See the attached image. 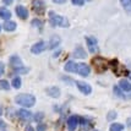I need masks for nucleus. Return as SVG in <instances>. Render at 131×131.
<instances>
[{"label": "nucleus", "mask_w": 131, "mask_h": 131, "mask_svg": "<svg viewBox=\"0 0 131 131\" xmlns=\"http://www.w3.org/2000/svg\"><path fill=\"white\" fill-rule=\"evenodd\" d=\"M81 125H82V129L85 131L91 130V127H92L90 120H87V119H81Z\"/></svg>", "instance_id": "aec40b11"}, {"label": "nucleus", "mask_w": 131, "mask_h": 131, "mask_svg": "<svg viewBox=\"0 0 131 131\" xmlns=\"http://www.w3.org/2000/svg\"><path fill=\"white\" fill-rule=\"evenodd\" d=\"M119 87L123 90V91H126V92H131V83L129 81L126 80H121L119 82Z\"/></svg>", "instance_id": "4468645a"}, {"label": "nucleus", "mask_w": 131, "mask_h": 131, "mask_svg": "<svg viewBox=\"0 0 131 131\" xmlns=\"http://www.w3.org/2000/svg\"><path fill=\"white\" fill-rule=\"evenodd\" d=\"M15 102H16L18 105H22V107H33L34 103H36V98H34L32 94L22 93V94L16 96Z\"/></svg>", "instance_id": "f257e3e1"}, {"label": "nucleus", "mask_w": 131, "mask_h": 131, "mask_svg": "<svg viewBox=\"0 0 131 131\" xmlns=\"http://www.w3.org/2000/svg\"><path fill=\"white\" fill-rule=\"evenodd\" d=\"M53 1H54V3H57V4H64L66 0H53Z\"/></svg>", "instance_id": "72a5a7b5"}, {"label": "nucleus", "mask_w": 131, "mask_h": 131, "mask_svg": "<svg viewBox=\"0 0 131 131\" xmlns=\"http://www.w3.org/2000/svg\"><path fill=\"white\" fill-rule=\"evenodd\" d=\"M76 69H77V64L74 61H69L65 64V70L69 72H76Z\"/></svg>", "instance_id": "2eb2a0df"}, {"label": "nucleus", "mask_w": 131, "mask_h": 131, "mask_svg": "<svg viewBox=\"0 0 131 131\" xmlns=\"http://www.w3.org/2000/svg\"><path fill=\"white\" fill-rule=\"evenodd\" d=\"M92 65L94 66V69H96V71H97L98 74H102V72H104L108 69V63L105 61V59H103L101 57L94 58L92 60Z\"/></svg>", "instance_id": "7ed1b4c3"}, {"label": "nucleus", "mask_w": 131, "mask_h": 131, "mask_svg": "<svg viewBox=\"0 0 131 131\" xmlns=\"http://www.w3.org/2000/svg\"><path fill=\"white\" fill-rule=\"evenodd\" d=\"M21 83H22L21 77H14V80H12V87L20 88V87H21Z\"/></svg>", "instance_id": "412c9836"}, {"label": "nucleus", "mask_w": 131, "mask_h": 131, "mask_svg": "<svg viewBox=\"0 0 131 131\" xmlns=\"http://www.w3.org/2000/svg\"><path fill=\"white\" fill-rule=\"evenodd\" d=\"M48 48L46 42H38V43H36L32 48H31V51L33 53V54H39L42 51H44Z\"/></svg>", "instance_id": "0eeeda50"}, {"label": "nucleus", "mask_w": 131, "mask_h": 131, "mask_svg": "<svg viewBox=\"0 0 131 131\" xmlns=\"http://www.w3.org/2000/svg\"><path fill=\"white\" fill-rule=\"evenodd\" d=\"M79 124H80V118L77 115H71L68 119V127L70 131H74Z\"/></svg>", "instance_id": "39448f33"}, {"label": "nucleus", "mask_w": 131, "mask_h": 131, "mask_svg": "<svg viewBox=\"0 0 131 131\" xmlns=\"http://www.w3.org/2000/svg\"><path fill=\"white\" fill-rule=\"evenodd\" d=\"M120 3H121V5L124 6L125 11L131 15V0H120Z\"/></svg>", "instance_id": "6ab92c4d"}, {"label": "nucleus", "mask_w": 131, "mask_h": 131, "mask_svg": "<svg viewBox=\"0 0 131 131\" xmlns=\"http://www.w3.org/2000/svg\"><path fill=\"white\" fill-rule=\"evenodd\" d=\"M16 14H17V16L20 17V18H22V20H26L28 17V10L22 5H18L16 7Z\"/></svg>", "instance_id": "9b49d317"}, {"label": "nucleus", "mask_w": 131, "mask_h": 131, "mask_svg": "<svg viewBox=\"0 0 131 131\" xmlns=\"http://www.w3.org/2000/svg\"><path fill=\"white\" fill-rule=\"evenodd\" d=\"M32 7H33V11L38 15H43L46 11V4L42 1V0H33L32 1Z\"/></svg>", "instance_id": "20e7f679"}, {"label": "nucleus", "mask_w": 131, "mask_h": 131, "mask_svg": "<svg viewBox=\"0 0 131 131\" xmlns=\"http://www.w3.org/2000/svg\"><path fill=\"white\" fill-rule=\"evenodd\" d=\"M59 43H60V38L57 37V36H54V37H51L50 42H49V49H53V48H55V47L59 46Z\"/></svg>", "instance_id": "a211bd4d"}, {"label": "nucleus", "mask_w": 131, "mask_h": 131, "mask_svg": "<svg viewBox=\"0 0 131 131\" xmlns=\"http://www.w3.org/2000/svg\"><path fill=\"white\" fill-rule=\"evenodd\" d=\"M47 93L53 98H58L60 96V90H59L58 87H49V88L47 90Z\"/></svg>", "instance_id": "f8f14e48"}, {"label": "nucleus", "mask_w": 131, "mask_h": 131, "mask_svg": "<svg viewBox=\"0 0 131 131\" xmlns=\"http://www.w3.org/2000/svg\"><path fill=\"white\" fill-rule=\"evenodd\" d=\"M0 131H6V124L3 120H0Z\"/></svg>", "instance_id": "c85d7f7f"}, {"label": "nucleus", "mask_w": 131, "mask_h": 131, "mask_svg": "<svg viewBox=\"0 0 131 131\" xmlns=\"http://www.w3.org/2000/svg\"><path fill=\"white\" fill-rule=\"evenodd\" d=\"M71 3H72L74 5L82 6V5H83V3H85V0H71Z\"/></svg>", "instance_id": "cd10ccee"}, {"label": "nucleus", "mask_w": 131, "mask_h": 131, "mask_svg": "<svg viewBox=\"0 0 131 131\" xmlns=\"http://www.w3.org/2000/svg\"><path fill=\"white\" fill-rule=\"evenodd\" d=\"M76 86H77V88H79L83 94H90V93L92 92L91 86L88 85V83H86V82H82V81H76Z\"/></svg>", "instance_id": "1a4fd4ad"}, {"label": "nucleus", "mask_w": 131, "mask_h": 131, "mask_svg": "<svg viewBox=\"0 0 131 131\" xmlns=\"http://www.w3.org/2000/svg\"><path fill=\"white\" fill-rule=\"evenodd\" d=\"M115 118H116V113L113 112V110H112V112H109L108 115H107V120H109V121H110V120H114Z\"/></svg>", "instance_id": "a878e982"}, {"label": "nucleus", "mask_w": 131, "mask_h": 131, "mask_svg": "<svg viewBox=\"0 0 131 131\" xmlns=\"http://www.w3.org/2000/svg\"><path fill=\"white\" fill-rule=\"evenodd\" d=\"M114 93L118 96V97L120 98H124V94H123V92H121V88L120 87H116V86H114Z\"/></svg>", "instance_id": "393cba45"}, {"label": "nucleus", "mask_w": 131, "mask_h": 131, "mask_svg": "<svg viewBox=\"0 0 131 131\" xmlns=\"http://www.w3.org/2000/svg\"><path fill=\"white\" fill-rule=\"evenodd\" d=\"M76 72L80 74L81 76H88L90 72H91V69L87 64H83V63H80L77 64V69H76Z\"/></svg>", "instance_id": "423d86ee"}, {"label": "nucleus", "mask_w": 131, "mask_h": 131, "mask_svg": "<svg viewBox=\"0 0 131 131\" xmlns=\"http://www.w3.org/2000/svg\"><path fill=\"white\" fill-rule=\"evenodd\" d=\"M25 131H34L33 130V127H32V126H26V129H25Z\"/></svg>", "instance_id": "f704fd0d"}, {"label": "nucleus", "mask_w": 131, "mask_h": 131, "mask_svg": "<svg viewBox=\"0 0 131 131\" xmlns=\"http://www.w3.org/2000/svg\"><path fill=\"white\" fill-rule=\"evenodd\" d=\"M0 31H1V26H0Z\"/></svg>", "instance_id": "e433bc0d"}, {"label": "nucleus", "mask_w": 131, "mask_h": 131, "mask_svg": "<svg viewBox=\"0 0 131 131\" xmlns=\"http://www.w3.org/2000/svg\"><path fill=\"white\" fill-rule=\"evenodd\" d=\"M75 55H76V57H80V58H85L86 53L83 51L82 47H77V49L75 50Z\"/></svg>", "instance_id": "5701e85b"}, {"label": "nucleus", "mask_w": 131, "mask_h": 131, "mask_svg": "<svg viewBox=\"0 0 131 131\" xmlns=\"http://www.w3.org/2000/svg\"><path fill=\"white\" fill-rule=\"evenodd\" d=\"M32 25H33V26H36V27H38V28H42L43 22H42L40 20H37V18H36V20H33V21H32Z\"/></svg>", "instance_id": "bb28decb"}, {"label": "nucleus", "mask_w": 131, "mask_h": 131, "mask_svg": "<svg viewBox=\"0 0 131 131\" xmlns=\"http://www.w3.org/2000/svg\"><path fill=\"white\" fill-rule=\"evenodd\" d=\"M86 42H87V47H88V50L91 51V53H94V51H97V39L94 38V37H86Z\"/></svg>", "instance_id": "6e6552de"}, {"label": "nucleus", "mask_w": 131, "mask_h": 131, "mask_svg": "<svg viewBox=\"0 0 131 131\" xmlns=\"http://www.w3.org/2000/svg\"><path fill=\"white\" fill-rule=\"evenodd\" d=\"M17 115H18L20 119L25 120V121H28V120L32 119V113L28 112V110H26V109H20V110L17 112Z\"/></svg>", "instance_id": "9d476101"}, {"label": "nucleus", "mask_w": 131, "mask_h": 131, "mask_svg": "<svg viewBox=\"0 0 131 131\" xmlns=\"http://www.w3.org/2000/svg\"><path fill=\"white\" fill-rule=\"evenodd\" d=\"M49 22L51 26H60V27H68L69 26V21L68 18L57 15L54 11L49 12Z\"/></svg>", "instance_id": "f03ea898"}, {"label": "nucleus", "mask_w": 131, "mask_h": 131, "mask_svg": "<svg viewBox=\"0 0 131 131\" xmlns=\"http://www.w3.org/2000/svg\"><path fill=\"white\" fill-rule=\"evenodd\" d=\"M10 63H11V65L14 66V69L22 66V61H21V59L18 57H12L11 59H10Z\"/></svg>", "instance_id": "f3484780"}, {"label": "nucleus", "mask_w": 131, "mask_h": 131, "mask_svg": "<svg viewBox=\"0 0 131 131\" xmlns=\"http://www.w3.org/2000/svg\"><path fill=\"white\" fill-rule=\"evenodd\" d=\"M42 118H43V114H42V113H37L34 120H36V121H39V120H42Z\"/></svg>", "instance_id": "2f4dec72"}, {"label": "nucleus", "mask_w": 131, "mask_h": 131, "mask_svg": "<svg viewBox=\"0 0 131 131\" xmlns=\"http://www.w3.org/2000/svg\"><path fill=\"white\" fill-rule=\"evenodd\" d=\"M10 87H9V82L5 80H0V90H9Z\"/></svg>", "instance_id": "b1692460"}, {"label": "nucleus", "mask_w": 131, "mask_h": 131, "mask_svg": "<svg viewBox=\"0 0 131 131\" xmlns=\"http://www.w3.org/2000/svg\"><path fill=\"white\" fill-rule=\"evenodd\" d=\"M3 3H4L5 5H11V4H12V0H3Z\"/></svg>", "instance_id": "473e14b6"}, {"label": "nucleus", "mask_w": 131, "mask_h": 131, "mask_svg": "<svg viewBox=\"0 0 131 131\" xmlns=\"http://www.w3.org/2000/svg\"><path fill=\"white\" fill-rule=\"evenodd\" d=\"M3 114V108H1V107H0V115Z\"/></svg>", "instance_id": "c9c22d12"}, {"label": "nucleus", "mask_w": 131, "mask_h": 131, "mask_svg": "<svg viewBox=\"0 0 131 131\" xmlns=\"http://www.w3.org/2000/svg\"><path fill=\"white\" fill-rule=\"evenodd\" d=\"M46 129H47V126L44 124H39L38 127H37V131H46Z\"/></svg>", "instance_id": "c756f323"}, {"label": "nucleus", "mask_w": 131, "mask_h": 131, "mask_svg": "<svg viewBox=\"0 0 131 131\" xmlns=\"http://www.w3.org/2000/svg\"><path fill=\"white\" fill-rule=\"evenodd\" d=\"M0 17L4 20H9L11 17V12L9 11L6 7H0Z\"/></svg>", "instance_id": "dca6fc26"}, {"label": "nucleus", "mask_w": 131, "mask_h": 131, "mask_svg": "<svg viewBox=\"0 0 131 131\" xmlns=\"http://www.w3.org/2000/svg\"><path fill=\"white\" fill-rule=\"evenodd\" d=\"M4 71H5V65H4V64L0 61V76H3Z\"/></svg>", "instance_id": "7c9ffc66"}, {"label": "nucleus", "mask_w": 131, "mask_h": 131, "mask_svg": "<svg viewBox=\"0 0 131 131\" xmlns=\"http://www.w3.org/2000/svg\"><path fill=\"white\" fill-rule=\"evenodd\" d=\"M4 29L7 31V32L15 31V29H16V23L14 22V21H9V20H6L5 23H4Z\"/></svg>", "instance_id": "ddd939ff"}, {"label": "nucleus", "mask_w": 131, "mask_h": 131, "mask_svg": "<svg viewBox=\"0 0 131 131\" xmlns=\"http://www.w3.org/2000/svg\"><path fill=\"white\" fill-rule=\"evenodd\" d=\"M124 130V126L121 124H112L110 126V131H123Z\"/></svg>", "instance_id": "4be33fe9"}]
</instances>
